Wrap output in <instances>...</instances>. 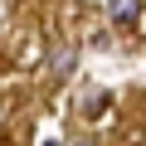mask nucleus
Instances as JSON below:
<instances>
[{"instance_id": "2", "label": "nucleus", "mask_w": 146, "mask_h": 146, "mask_svg": "<svg viewBox=\"0 0 146 146\" xmlns=\"http://www.w3.org/2000/svg\"><path fill=\"white\" fill-rule=\"evenodd\" d=\"M78 146H93V141H78Z\"/></svg>"}, {"instance_id": "1", "label": "nucleus", "mask_w": 146, "mask_h": 146, "mask_svg": "<svg viewBox=\"0 0 146 146\" xmlns=\"http://www.w3.org/2000/svg\"><path fill=\"white\" fill-rule=\"evenodd\" d=\"M112 25L117 29H136L141 25V0H112Z\"/></svg>"}]
</instances>
